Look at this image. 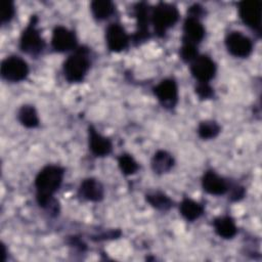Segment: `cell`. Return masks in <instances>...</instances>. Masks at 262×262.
I'll use <instances>...</instances> for the list:
<instances>
[{
  "label": "cell",
  "instance_id": "3957f363",
  "mask_svg": "<svg viewBox=\"0 0 262 262\" xmlns=\"http://www.w3.org/2000/svg\"><path fill=\"white\" fill-rule=\"evenodd\" d=\"M179 18V12L175 5L160 2L152 10L150 19L158 36L165 35L168 29L173 27Z\"/></svg>",
  "mask_w": 262,
  "mask_h": 262
},
{
  "label": "cell",
  "instance_id": "277c9868",
  "mask_svg": "<svg viewBox=\"0 0 262 262\" xmlns=\"http://www.w3.org/2000/svg\"><path fill=\"white\" fill-rule=\"evenodd\" d=\"M37 20L36 15L31 17L29 25L23 31L19 39V48L21 51L33 56L39 55L45 47L44 39L41 37V34L36 26Z\"/></svg>",
  "mask_w": 262,
  "mask_h": 262
},
{
  "label": "cell",
  "instance_id": "ffe728a7",
  "mask_svg": "<svg viewBox=\"0 0 262 262\" xmlns=\"http://www.w3.org/2000/svg\"><path fill=\"white\" fill-rule=\"evenodd\" d=\"M19 123L27 128H35L39 125V118L36 108L33 105L25 104L17 112Z\"/></svg>",
  "mask_w": 262,
  "mask_h": 262
},
{
  "label": "cell",
  "instance_id": "8992f818",
  "mask_svg": "<svg viewBox=\"0 0 262 262\" xmlns=\"http://www.w3.org/2000/svg\"><path fill=\"white\" fill-rule=\"evenodd\" d=\"M225 45L228 52L236 57H247L253 50V43L241 32H231L225 38Z\"/></svg>",
  "mask_w": 262,
  "mask_h": 262
},
{
  "label": "cell",
  "instance_id": "52a82bcc",
  "mask_svg": "<svg viewBox=\"0 0 262 262\" xmlns=\"http://www.w3.org/2000/svg\"><path fill=\"white\" fill-rule=\"evenodd\" d=\"M190 73L199 82L209 83L216 74V64L208 55H198L190 63Z\"/></svg>",
  "mask_w": 262,
  "mask_h": 262
},
{
  "label": "cell",
  "instance_id": "44dd1931",
  "mask_svg": "<svg viewBox=\"0 0 262 262\" xmlns=\"http://www.w3.org/2000/svg\"><path fill=\"white\" fill-rule=\"evenodd\" d=\"M91 11L95 18L105 19L115 11V5L108 0H95L91 3Z\"/></svg>",
  "mask_w": 262,
  "mask_h": 262
},
{
  "label": "cell",
  "instance_id": "30bf717a",
  "mask_svg": "<svg viewBox=\"0 0 262 262\" xmlns=\"http://www.w3.org/2000/svg\"><path fill=\"white\" fill-rule=\"evenodd\" d=\"M105 40L111 51L120 52L128 46L130 38L121 25L111 24L105 31Z\"/></svg>",
  "mask_w": 262,
  "mask_h": 262
},
{
  "label": "cell",
  "instance_id": "6da1fadb",
  "mask_svg": "<svg viewBox=\"0 0 262 262\" xmlns=\"http://www.w3.org/2000/svg\"><path fill=\"white\" fill-rule=\"evenodd\" d=\"M63 174V168L56 165H48L37 174L35 178L36 198L41 207L48 208L51 205L53 194L62 182Z\"/></svg>",
  "mask_w": 262,
  "mask_h": 262
},
{
  "label": "cell",
  "instance_id": "2e32d148",
  "mask_svg": "<svg viewBox=\"0 0 262 262\" xmlns=\"http://www.w3.org/2000/svg\"><path fill=\"white\" fill-rule=\"evenodd\" d=\"M135 15L137 18V31L134 35V41L140 42L148 38V8L144 3H138L136 5Z\"/></svg>",
  "mask_w": 262,
  "mask_h": 262
},
{
  "label": "cell",
  "instance_id": "603a6c76",
  "mask_svg": "<svg viewBox=\"0 0 262 262\" xmlns=\"http://www.w3.org/2000/svg\"><path fill=\"white\" fill-rule=\"evenodd\" d=\"M220 132V126L215 121H203L199 124L198 134L203 139L215 138Z\"/></svg>",
  "mask_w": 262,
  "mask_h": 262
},
{
  "label": "cell",
  "instance_id": "d4e9b609",
  "mask_svg": "<svg viewBox=\"0 0 262 262\" xmlns=\"http://www.w3.org/2000/svg\"><path fill=\"white\" fill-rule=\"evenodd\" d=\"M196 46L189 43H182L180 48V57L185 62H191L198 56Z\"/></svg>",
  "mask_w": 262,
  "mask_h": 262
},
{
  "label": "cell",
  "instance_id": "4fadbf2b",
  "mask_svg": "<svg viewBox=\"0 0 262 262\" xmlns=\"http://www.w3.org/2000/svg\"><path fill=\"white\" fill-rule=\"evenodd\" d=\"M202 186L205 191L214 195L224 194L228 190V183L214 171H207L202 178Z\"/></svg>",
  "mask_w": 262,
  "mask_h": 262
},
{
  "label": "cell",
  "instance_id": "5b68a950",
  "mask_svg": "<svg viewBox=\"0 0 262 262\" xmlns=\"http://www.w3.org/2000/svg\"><path fill=\"white\" fill-rule=\"evenodd\" d=\"M0 73L4 80L9 82H19L29 75V66L25 59L17 55H10L1 62Z\"/></svg>",
  "mask_w": 262,
  "mask_h": 262
},
{
  "label": "cell",
  "instance_id": "8fae6325",
  "mask_svg": "<svg viewBox=\"0 0 262 262\" xmlns=\"http://www.w3.org/2000/svg\"><path fill=\"white\" fill-rule=\"evenodd\" d=\"M51 45L55 51L64 52L76 48L77 38L73 31L66 27L57 26L54 28L51 38Z\"/></svg>",
  "mask_w": 262,
  "mask_h": 262
},
{
  "label": "cell",
  "instance_id": "9c48e42d",
  "mask_svg": "<svg viewBox=\"0 0 262 262\" xmlns=\"http://www.w3.org/2000/svg\"><path fill=\"white\" fill-rule=\"evenodd\" d=\"M238 12L245 25L259 30L261 26V2L257 0H245L239 3Z\"/></svg>",
  "mask_w": 262,
  "mask_h": 262
},
{
  "label": "cell",
  "instance_id": "e0dca14e",
  "mask_svg": "<svg viewBox=\"0 0 262 262\" xmlns=\"http://www.w3.org/2000/svg\"><path fill=\"white\" fill-rule=\"evenodd\" d=\"M213 226L215 232L223 238H231L236 234V225L229 216H220L214 219Z\"/></svg>",
  "mask_w": 262,
  "mask_h": 262
},
{
  "label": "cell",
  "instance_id": "d6986e66",
  "mask_svg": "<svg viewBox=\"0 0 262 262\" xmlns=\"http://www.w3.org/2000/svg\"><path fill=\"white\" fill-rule=\"evenodd\" d=\"M179 210L181 215L187 221H194L195 219L200 218L204 213V207L200 203L188 198L182 200L179 206Z\"/></svg>",
  "mask_w": 262,
  "mask_h": 262
},
{
  "label": "cell",
  "instance_id": "7402d4cb",
  "mask_svg": "<svg viewBox=\"0 0 262 262\" xmlns=\"http://www.w3.org/2000/svg\"><path fill=\"white\" fill-rule=\"evenodd\" d=\"M146 201L154 208L162 211H167L173 206L172 200L168 195H166L164 192H161V191H156L154 193L146 194Z\"/></svg>",
  "mask_w": 262,
  "mask_h": 262
},
{
  "label": "cell",
  "instance_id": "ba28073f",
  "mask_svg": "<svg viewBox=\"0 0 262 262\" xmlns=\"http://www.w3.org/2000/svg\"><path fill=\"white\" fill-rule=\"evenodd\" d=\"M154 93L158 97L161 104L171 108L175 106L178 100V87L173 79H164L154 87Z\"/></svg>",
  "mask_w": 262,
  "mask_h": 262
},
{
  "label": "cell",
  "instance_id": "ac0fdd59",
  "mask_svg": "<svg viewBox=\"0 0 262 262\" xmlns=\"http://www.w3.org/2000/svg\"><path fill=\"white\" fill-rule=\"evenodd\" d=\"M174 165L173 157L166 150H158L151 159V168L158 174L169 172Z\"/></svg>",
  "mask_w": 262,
  "mask_h": 262
},
{
  "label": "cell",
  "instance_id": "7c38bea8",
  "mask_svg": "<svg viewBox=\"0 0 262 262\" xmlns=\"http://www.w3.org/2000/svg\"><path fill=\"white\" fill-rule=\"evenodd\" d=\"M205 37V28L198 17L187 16L183 24L182 43L198 45Z\"/></svg>",
  "mask_w": 262,
  "mask_h": 262
},
{
  "label": "cell",
  "instance_id": "4316f807",
  "mask_svg": "<svg viewBox=\"0 0 262 262\" xmlns=\"http://www.w3.org/2000/svg\"><path fill=\"white\" fill-rule=\"evenodd\" d=\"M195 93L200 98L206 99L213 95V89L207 82H198V85L195 86Z\"/></svg>",
  "mask_w": 262,
  "mask_h": 262
},
{
  "label": "cell",
  "instance_id": "83f0119b",
  "mask_svg": "<svg viewBox=\"0 0 262 262\" xmlns=\"http://www.w3.org/2000/svg\"><path fill=\"white\" fill-rule=\"evenodd\" d=\"M243 195H244V189H243V187H234L233 188V190H232V192H231V199L232 200H234V201H236V200H239L241 198H243Z\"/></svg>",
  "mask_w": 262,
  "mask_h": 262
},
{
  "label": "cell",
  "instance_id": "7a4b0ae2",
  "mask_svg": "<svg viewBox=\"0 0 262 262\" xmlns=\"http://www.w3.org/2000/svg\"><path fill=\"white\" fill-rule=\"evenodd\" d=\"M90 68L89 51L85 47L78 48L63 62L62 71L64 78L71 82H81Z\"/></svg>",
  "mask_w": 262,
  "mask_h": 262
},
{
  "label": "cell",
  "instance_id": "9a60e30c",
  "mask_svg": "<svg viewBox=\"0 0 262 262\" xmlns=\"http://www.w3.org/2000/svg\"><path fill=\"white\" fill-rule=\"evenodd\" d=\"M79 194L90 202H100L103 199L104 190L102 184L94 179L87 178L84 179L79 187Z\"/></svg>",
  "mask_w": 262,
  "mask_h": 262
},
{
  "label": "cell",
  "instance_id": "cb8c5ba5",
  "mask_svg": "<svg viewBox=\"0 0 262 262\" xmlns=\"http://www.w3.org/2000/svg\"><path fill=\"white\" fill-rule=\"evenodd\" d=\"M118 165L122 173L125 175H132L138 170L137 162L128 154H123L118 158Z\"/></svg>",
  "mask_w": 262,
  "mask_h": 262
},
{
  "label": "cell",
  "instance_id": "5bb4252c",
  "mask_svg": "<svg viewBox=\"0 0 262 262\" xmlns=\"http://www.w3.org/2000/svg\"><path fill=\"white\" fill-rule=\"evenodd\" d=\"M112 142L108 138L99 134L92 126L89 127V148L96 157L107 156L112 151Z\"/></svg>",
  "mask_w": 262,
  "mask_h": 262
},
{
  "label": "cell",
  "instance_id": "484cf974",
  "mask_svg": "<svg viewBox=\"0 0 262 262\" xmlns=\"http://www.w3.org/2000/svg\"><path fill=\"white\" fill-rule=\"evenodd\" d=\"M14 12H15V9H14L13 2L4 0L1 6V23L2 24L9 23L12 19Z\"/></svg>",
  "mask_w": 262,
  "mask_h": 262
}]
</instances>
